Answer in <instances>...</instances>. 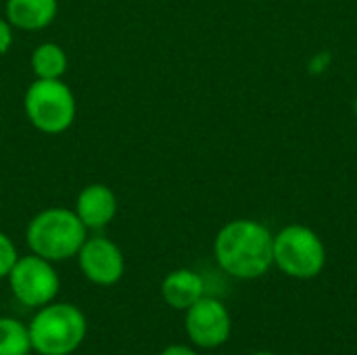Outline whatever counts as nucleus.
Listing matches in <instances>:
<instances>
[{"mask_svg":"<svg viewBox=\"0 0 357 355\" xmlns=\"http://www.w3.org/2000/svg\"><path fill=\"white\" fill-rule=\"evenodd\" d=\"M354 111H356V117H357V96H356V103H354Z\"/></svg>","mask_w":357,"mask_h":355,"instance_id":"nucleus-18","label":"nucleus"},{"mask_svg":"<svg viewBox=\"0 0 357 355\" xmlns=\"http://www.w3.org/2000/svg\"><path fill=\"white\" fill-rule=\"evenodd\" d=\"M13 25L6 21V17H0V56L8 52V48L13 46Z\"/></svg>","mask_w":357,"mask_h":355,"instance_id":"nucleus-15","label":"nucleus"},{"mask_svg":"<svg viewBox=\"0 0 357 355\" xmlns=\"http://www.w3.org/2000/svg\"><path fill=\"white\" fill-rule=\"evenodd\" d=\"M31 71L36 80H63L67 73V52L54 42H42L31 52Z\"/></svg>","mask_w":357,"mask_h":355,"instance_id":"nucleus-12","label":"nucleus"},{"mask_svg":"<svg viewBox=\"0 0 357 355\" xmlns=\"http://www.w3.org/2000/svg\"><path fill=\"white\" fill-rule=\"evenodd\" d=\"M218 266L238 280H255L274 266V234L257 220H232L213 241Z\"/></svg>","mask_w":357,"mask_h":355,"instance_id":"nucleus-1","label":"nucleus"},{"mask_svg":"<svg viewBox=\"0 0 357 355\" xmlns=\"http://www.w3.org/2000/svg\"><path fill=\"white\" fill-rule=\"evenodd\" d=\"M274 266L297 280H312L326 266V247L318 232L291 224L274 236Z\"/></svg>","mask_w":357,"mask_h":355,"instance_id":"nucleus-5","label":"nucleus"},{"mask_svg":"<svg viewBox=\"0 0 357 355\" xmlns=\"http://www.w3.org/2000/svg\"><path fill=\"white\" fill-rule=\"evenodd\" d=\"M6 280L13 297L25 308L36 310L52 303L61 291V278L52 262L33 253L19 257L10 268Z\"/></svg>","mask_w":357,"mask_h":355,"instance_id":"nucleus-6","label":"nucleus"},{"mask_svg":"<svg viewBox=\"0 0 357 355\" xmlns=\"http://www.w3.org/2000/svg\"><path fill=\"white\" fill-rule=\"evenodd\" d=\"M159 355H199L197 349H192L190 345H182V343H174V345H167Z\"/></svg>","mask_w":357,"mask_h":355,"instance_id":"nucleus-16","label":"nucleus"},{"mask_svg":"<svg viewBox=\"0 0 357 355\" xmlns=\"http://www.w3.org/2000/svg\"><path fill=\"white\" fill-rule=\"evenodd\" d=\"M73 211L88 230H102L117 216V195L107 184H88L79 190Z\"/></svg>","mask_w":357,"mask_h":355,"instance_id":"nucleus-9","label":"nucleus"},{"mask_svg":"<svg viewBox=\"0 0 357 355\" xmlns=\"http://www.w3.org/2000/svg\"><path fill=\"white\" fill-rule=\"evenodd\" d=\"M203 295H205V282H203L201 274H197L195 270H188V268L169 272L161 282L163 301L178 312H186Z\"/></svg>","mask_w":357,"mask_h":355,"instance_id":"nucleus-10","label":"nucleus"},{"mask_svg":"<svg viewBox=\"0 0 357 355\" xmlns=\"http://www.w3.org/2000/svg\"><path fill=\"white\" fill-rule=\"evenodd\" d=\"M253 355H278V354H272V352H257V354Z\"/></svg>","mask_w":357,"mask_h":355,"instance_id":"nucleus-17","label":"nucleus"},{"mask_svg":"<svg viewBox=\"0 0 357 355\" xmlns=\"http://www.w3.org/2000/svg\"><path fill=\"white\" fill-rule=\"evenodd\" d=\"M27 121L42 134L67 132L77 115V103L63 80H33L23 96Z\"/></svg>","mask_w":357,"mask_h":355,"instance_id":"nucleus-4","label":"nucleus"},{"mask_svg":"<svg viewBox=\"0 0 357 355\" xmlns=\"http://www.w3.org/2000/svg\"><path fill=\"white\" fill-rule=\"evenodd\" d=\"M31 341L23 322L0 316V355H29Z\"/></svg>","mask_w":357,"mask_h":355,"instance_id":"nucleus-13","label":"nucleus"},{"mask_svg":"<svg viewBox=\"0 0 357 355\" xmlns=\"http://www.w3.org/2000/svg\"><path fill=\"white\" fill-rule=\"evenodd\" d=\"M31 352L38 355H71L86 339L88 322L73 303H48L40 308L27 324Z\"/></svg>","mask_w":357,"mask_h":355,"instance_id":"nucleus-3","label":"nucleus"},{"mask_svg":"<svg viewBox=\"0 0 357 355\" xmlns=\"http://www.w3.org/2000/svg\"><path fill=\"white\" fill-rule=\"evenodd\" d=\"M184 314L186 337L195 347L218 349L228 343L232 333V318L228 308L220 299L203 295Z\"/></svg>","mask_w":357,"mask_h":355,"instance_id":"nucleus-7","label":"nucleus"},{"mask_svg":"<svg viewBox=\"0 0 357 355\" xmlns=\"http://www.w3.org/2000/svg\"><path fill=\"white\" fill-rule=\"evenodd\" d=\"M19 259V253H17V247L15 243L10 241L8 234H4L0 230V278H6L10 268L15 266V262Z\"/></svg>","mask_w":357,"mask_h":355,"instance_id":"nucleus-14","label":"nucleus"},{"mask_svg":"<svg viewBox=\"0 0 357 355\" xmlns=\"http://www.w3.org/2000/svg\"><path fill=\"white\" fill-rule=\"evenodd\" d=\"M86 239L88 228L79 222L75 211L67 207L42 209L25 228V243L29 251L52 264L75 257Z\"/></svg>","mask_w":357,"mask_h":355,"instance_id":"nucleus-2","label":"nucleus"},{"mask_svg":"<svg viewBox=\"0 0 357 355\" xmlns=\"http://www.w3.org/2000/svg\"><path fill=\"white\" fill-rule=\"evenodd\" d=\"M6 21L23 31L48 27L59 13V0H6Z\"/></svg>","mask_w":357,"mask_h":355,"instance_id":"nucleus-11","label":"nucleus"},{"mask_svg":"<svg viewBox=\"0 0 357 355\" xmlns=\"http://www.w3.org/2000/svg\"><path fill=\"white\" fill-rule=\"evenodd\" d=\"M75 259L82 274L96 287H113L126 272L121 249L107 236H88Z\"/></svg>","mask_w":357,"mask_h":355,"instance_id":"nucleus-8","label":"nucleus"}]
</instances>
